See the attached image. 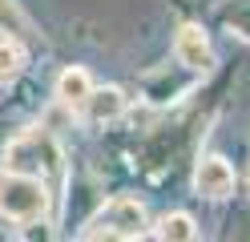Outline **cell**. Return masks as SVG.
I'll return each instance as SVG.
<instances>
[{
    "label": "cell",
    "mask_w": 250,
    "mask_h": 242,
    "mask_svg": "<svg viewBox=\"0 0 250 242\" xmlns=\"http://www.w3.org/2000/svg\"><path fill=\"white\" fill-rule=\"evenodd\" d=\"M89 93H93V81H89L85 69H65V73L57 77V97H61V105H69V109L81 113L85 101H89Z\"/></svg>",
    "instance_id": "cell-6"
},
{
    "label": "cell",
    "mask_w": 250,
    "mask_h": 242,
    "mask_svg": "<svg viewBox=\"0 0 250 242\" xmlns=\"http://www.w3.org/2000/svg\"><path fill=\"white\" fill-rule=\"evenodd\" d=\"M153 234L166 238V242H194V238H198V226H194L190 214H166Z\"/></svg>",
    "instance_id": "cell-8"
},
{
    "label": "cell",
    "mask_w": 250,
    "mask_h": 242,
    "mask_svg": "<svg viewBox=\"0 0 250 242\" xmlns=\"http://www.w3.org/2000/svg\"><path fill=\"white\" fill-rule=\"evenodd\" d=\"M194 186H198L202 198H210V202L230 198V194H234V170H230V161L226 157H206L198 166V174H194Z\"/></svg>",
    "instance_id": "cell-5"
},
{
    "label": "cell",
    "mask_w": 250,
    "mask_h": 242,
    "mask_svg": "<svg viewBox=\"0 0 250 242\" xmlns=\"http://www.w3.org/2000/svg\"><path fill=\"white\" fill-rule=\"evenodd\" d=\"M49 210V190L41 177H28L17 170L0 174V214L12 222H37Z\"/></svg>",
    "instance_id": "cell-1"
},
{
    "label": "cell",
    "mask_w": 250,
    "mask_h": 242,
    "mask_svg": "<svg viewBox=\"0 0 250 242\" xmlns=\"http://www.w3.org/2000/svg\"><path fill=\"white\" fill-rule=\"evenodd\" d=\"M174 57H178L182 69H190V73H210V65H214L210 41H206V32H202L198 24H182V28H178Z\"/></svg>",
    "instance_id": "cell-4"
},
{
    "label": "cell",
    "mask_w": 250,
    "mask_h": 242,
    "mask_svg": "<svg viewBox=\"0 0 250 242\" xmlns=\"http://www.w3.org/2000/svg\"><path fill=\"white\" fill-rule=\"evenodd\" d=\"M81 113H89L93 121H117L121 113H125V93H121V89H113V85H105V89H93Z\"/></svg>",
    "instance_id": "cell-7"
},
{
    "label": "cell",
    "mask_w": 250,
    "mask_h": 242,
    "mask_svg": "<svg viewBox=\"0 0 250 242\" xmlns=\"http://www.w3.org/2000/svg\"><path fill=\"white\" fill-rule=\"evenodd\" d=\"M226 21L234 24V32H242V37L250 41V0H242V4L226 8Z\"/></svg>",
    "instance_id": "cell-11"
},
{
    "label": "cell",
    "mask_w": 250,
    "mask_h": 242,
    "mask_svg": "<svg viewBox=\"0 0 250 242\" xmlns=\"http://www.w3.org/2000/svg\"><path fill=\"white\" fill-rule=\"evenodd\" d=\"M24 69V48L17 44V37H0V85L17 81Z\"/></svg>",
    "instance_id": "cell-9"
},
{
    "label": "cell",
    "mask_w": 250,
    "mask_h": 242,
    "mask_svg": "<svg viewBox=\"0 0 250 242\" xmlns=\"http://www.w3.org/2000/svg\"><path fill=\"white\" fill-rule=\"evenodd\" d=\"M146 226V210L133 198H113L105 202L97 214L89 218V226L81 230V238H137Z\"/></svg>",
    "instance_id": "cell-3"
},
{
    "label": "cell",
    "mask_w": 250,
    "mask_h": 242,
    "mask_svg": "<svg viewBox=\"0 0 250 242\" xmlns=\"http://www.w3.org/2000/svg\"><path fill=\"white\" fill-rule=\"evenodd\" d=\"M0 28H8L12 37H21V32H28V21H24V12L12 4V0H0Z\"/></svg>",
    "instance_id": "cell-10"
},
{
    "label": "cell",
    "mask_w": 250,
    "mask_h": 242,
    "mask_svg": "<svg viewBox=\"0 0 250 242\" xmlns=\"http://www.w3.org/2000/svg\"><path fill=\"white\" fill-rule=\"evenodd\" d=\"M8 170H17V174H28V177H49L61 170V150H57V141L49 133H41V129H33V133H21L17 141L8 145Z\"/></svg>",
    "instance_id": "cell-2"
}]
</instances>
